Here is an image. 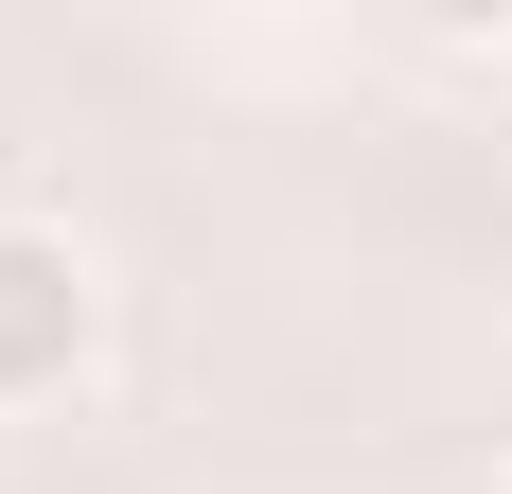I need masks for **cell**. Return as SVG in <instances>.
Returning a JSON list of instances; mask_svg holds the SVG:
<instances>
[{
    "instance_id": "6da1fadb",
    "label": "cell",
    "mask_w": 512,
    "mask_h": 494,
    "mask_svg": "<svg viewBox=\"0 0 512 494\" xmlns=\"http://www.w3.org/2000/svg\"><path fill=\"white\" fill-rule=\"evenodd\" d=\"M106 371V247L71 212L0 195V424H36Z\"/></svg>"
},
{
    "instance_id": "7a4b0ae2",
    "label": "cell",
    "mask_w": 512,
    "mask_h": 494,
    "mask_svg": "<svg viewBox=\"0 0 512 494\" xmlns=\"http://www.w3.org/2000/svg\"><path fill=\"white\" fill-rule=\"evenodd\" d=\"M495 53H512V36H495Z\"/></svg>"
},
{
    "instance_id": "3957f363",
    "label": "cell",
    "mask_w": 512,
    "mask_h": 494,
    "mask_svg": "<svg viewBox=\"0 0 512 494\" xmlns=\"http://www.w3.org/2000/svg\"><path fill=\"white\" fill-rule=\"evenodd\" d=\"M495 494H512V477H495Z\"/></svg>"
}]
</instances>
